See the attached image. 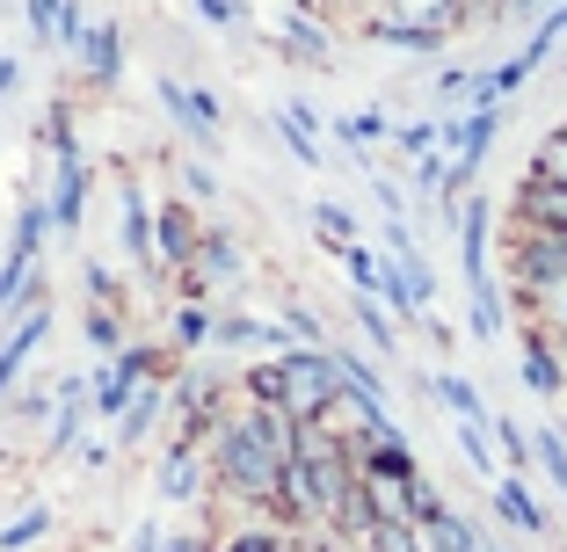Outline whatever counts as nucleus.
Returning a JSON list of instances; mask_svg holds the SVG:
<instances>
[{
	"instance_id": "nucleus-26",
	"label": "nucleus",
	"mask_w": 567,
	"mask_h": 552,
	"mask_svg": "<svg viewBox=\"0 0 567 552\" xmlns=\"http://www.w3.org/2000/svg\"><path fill=\"white\" fill-rule=\"evenodd\" d=\"M481 8H509V0H481Z\"/></svg>"
},
{
	"instance_id": "nucleus-2",
	"label": "nucleus",
	"mask_w": 567,
	"mask_h": 552,
	"mask_svg": "<svg viewBox=\"0 0 567 552\" xmlns=\"http://www.w3.org/2000/svg\"><path fill=\"white\" fill-rule=\"evenodd\" d=\"M334 356H320V350H291V356H269V364H255L248 371V400H262V407H277V415H291L299 429H313L320 421V407L334 400Z\"/></svg>"
},
{
	"instance_id": "nucleus-1",
	"label": "nucleus",
	"mask_w": 567,
	"mask_h": 552,
	"mask_svg": "<svg viewBox=\"0 0 567 552\" xmlns=\"http://www.w3.org/2000/svg\"><path fill=\"white\" fill-rule=\"evenodd\" d=\"M277 517H299V523H320V531L364 538L371 531V517H364V466H357V458H342L320 429H306L299 436V458L284 466Z\"/></svg>"
},
{
	"instance_id": "nucleus-12",
	"label": "nucleus",
	"mask_w": 567,
	"mask_h": 552,
	"mask_svg": "<svg viewBox=\"0 0 567 552\" xmlns=\"http://www.w3.org/2000/svg\"><path fill=\"white\" fill-rule=\"evenodd\" d=\"M30 30L51 37V44H81V15H73V0H30Z\"/></svg>"
},
{
	"instance_id": "nucleus-16",
	"label": "nucleus",
	"mask_w": 567,
	"mask_h": 552,
	"mask_svg": "<svg viewBox=\"0 0 567 552\" xmlns=\"http://www.w3.org/2000/svg\"><path fill=\"white\" fill-rule=\"evenodd\" d=\"M436 393H444V407L458 421H466V429H487V415H481V393H473L466 378H436Z\"/></svg>"
},
{
	"instance_id": "nucleus-4",
	"label": "nucleus",
	"mask_w": 567,
	"mask_h": 552,
	"mask_svg": "<svg viewBox=\"0 0 567 552\" xmlns=\"http://www.w3.org/2000/svg\"><path fill=\"white\" fill-rule=\"evenodd\" d=\"M436 487L422 480L415 466H364V517L371 523H415V517H436Z\"/></svg>"
},
{
	"instance_id": "nucleus-17",
	"label": "nucleus",
	"mask_w": 567,
	"mask_h": 552,
	"mask_svg": "<svg viewBox=\"0 0 567 552\" xmlns=\"http://www.w3.org/2000/svg\"><path fill=\"white\" fill-rule=\"evenodd\" d=\"M532 175H538V183H560V189H567V132H553L546 146L532 153Z\"/></svg>"
},
{
	"instance_id": "nucleus-18",
	"label": "nucleus",
	"mask_w": 567,
	"mask_h": 552,
	"mask_svg": "<svg viewBox=\"0 0 567 552\" xmlns=\"http://www.w3.org/2000/svg\"><path fill=\"white\" fill-rule=\"evenodd\" d=\"M313 226H320V240H328V248H357L350 211H334V204H313Z\"/></svg>"
},
{
	"instance_id": "nucleus-6",
	"label": "nucleus",
	"mask_w": 567,
	"mask_h": 552,
	"mask_svg": "<svg viewBox=\"0 0 567 552\" xmlns=\"http://www.w3.org/2000/svg\"><path fill=\"white\" fill-rule=\"evenodd\" d=\"M240 284V254L226 248V233H204L197 262L183 269V291H197V299H212V291H234Z\"/></svg>"
},
{
	"instance_id": "nucleus-20",
	"label": "nucleus",
	"mask_w": 567,
	"mask_h": 552,
	"mask_svg": "<svg viewBox=\"0 0 567 552\" xmlns=\"http://www.w3.org/2000/svg\"><path fill=\"white\" fill-rule=\"evenodd\" d=\"M44 509H30V517H22V523H8V531H0V545H8V552H16V545H30V538H44Z\"/></svg>"
},
{
	"instance_id": "nucleus-13",
	"label": "nucleus",
	"mask_w": 567,
	"mask_h": 552,
	"mask_svg": "<svg viewBox=\"0 0 567 552\" xmlns=\"http://www.w3.org/2000/svg\"><path fill=\"white\" fill-rule=\"evenodd\" d=\"M81 51H87V73H95V81H117V66H124L117 22H110V30H81Z\"/></svg>"
},
{
	"instance_id": "nucleus-21",
	"label": "nucleus",
	"mask_w": 567,
	"mask_h": 552,
	"mask_svg": "<svg viewBox=\"0 0 567 552\" xmlns=\"http://www.w3.org/2000/svg\"><path fill=\"white\" fill-rule=\"evenodd\" d=\"M532 451H538V466H546L553 480H567V436H538Z\"/></svg>"
},
{
	"instance_id": "nucleus-10",
	"label": "nucleus",
	"mask_w": 567,
	"mask_h": 552,
	"mask_svg": "<svg viewBox=\"0 0 567 552\" xmlns=\"http://www.w3.org/2000/svg\"><path fill=\"white\" fill-rule=\"evenodd\" d=\"M277 132L291 138L299 168H320V132H313V110H306V102H284V110H277Z\"/></svg>"
},
{
	"instance_id": "nucleus-19",
	"label": "nucleus",
	"mask_w": 567,
	"mask_h": 552,
	"mask_svg": "<svg viewBox=\"0 0 567 552\" xmlns=\"http://www.w3.org/2000/svg\"><path fill=\"white\" fill-rule=\"evenodd\" d=\"M364 545L371 552H415V531H408V523H371Z\"/></svg>"
},
{
	"instance_id": "nucleus-25",
	"label": "nucleus",
	"mask_w": 567,
	"mask_h": 552,
	"mask_svg": "<svg viewBox=\"0 0 567 552\" xmlns=\"http://www.w3.org/2000/svg\"><path fill=\"white\" fill-rule=\"evenodd\" d=\"M167 552H204V545H197V538H167Z\"/></svg>"
},
{
	"instance_id": "nucleus-23",
	"label": "nucleus",
	"mask_w": 567,
	"mask_h": 552,
	"mask_svg": "<svg viewBox=\"0 0 567 552\" xmlns=\"http://www.w3.org/2000/svg\"><path fill=\"white\" fill-rule=\"evenodd\" d=\"M197 15H204V22H218V30H226V22H240V8H234V0H197Z\"/></svg>"
},
{
	"instance_id": "nucleus-22",
	"label": "nucleus",
	"mask_w": 567,
	"mask_h": 552,
	"mask_svg": "<svg viewBox=\"0 0 567 552\" xmlns=\"http://www.w3.org/2000/svg\"><path fill=\"white\" fill-rule=\"evenodd\" d=\"M342 138H385V117L379 110H357V117H342Z\"/></svg>"
},
{
	"instance_id": "nucleus-24",
	"label": "nucleus",
	"mask_w": 567,
	"mask_h": 552,
	"mask_svg": "<svg viewBox=\"0 0 567 552\" xmlns=\"http://www.w3.org/2000/svg\"><path fill=\"white\" fill-rule=\"evenodd\" d=\"M8 87H16V59H0V95H8Z\"/></svg>"
},
{
	"instance_id": "nucleus-14",
	"label": "nucleus",
	"mask_w": 567,
	"mask_h": 552,
	"mask_svg": "<svg viewBox=\"0 0 567 552\" xmlns=\"http://www.w3.org/2000/svg\"><path fill=\"white\" fill-rule=\"evenodd\" d=\"M495 509H502V523H509V531H546L538 502L524 494V480H502V487H495Z\"/></svg>"
},
{
	"instance_id": "nucleus-5",
	"label": "nucleus",
	"mask_w": 567,
	"mask_h": 552,
	"mask_svg": "<svg viewBox=\"0 0 567 552\" xmlns=\"http://www.w3.org/2000/svg\"><path fill=\"white\" fill-rule=\"evenodd\" d=\"M458 8L466 0H379L371 37H385V44H436V37L458 30Z\"/></svg>"
},
{
	"instance_id": "nucleus-7",
	"label": "nucleus",
	"mask_w": 567,
	"mask_h": 552,
	"mask_svg": "<svg viewBox=\"0 0 567 552\" xmlns=\"http://www.w3.org/2000/svg\"><path fill=\"white\" fill-rule=\"evenodd\" d=\"M517 226H546V233H567V189L524 175L517 183Z\"/></svg>"
},
{
	"instance_id": "nucleus-11",
	"label": "nucleus",
	"mask_w": 567,
	"mask_h": 552,
	"mask_svg": "<svg viewBox=\"0 0 567 552\" xmlns=\"http://www.w3.org/2000/svg\"><path fill=\"white\" fill-rule=\"evenodd\" d=\"M161 102H167V110H175V117H183L197 138H212V132H218V102H212V95H189V87L161 81Z\"/></svg>"
},
{
	"instance_id": "nucleus-8",
	"label": "nucleus",
	"mask_w": 567,
	"mask_h": 552,
	"mask_svg": "<svg viewBox=\"0 0 567 552\" xmlns=\"http://www.w3.org/2000/svg\"><path fill=\"white\" fill-rule=\"evenodd\" d=\"M517 313H524V335L532 342H567V277L532 291V299H517Z\"/></svg>"
},
{
	"instance_id": "nucleus-15",
	"label": "nucleus",
	"mask_w": 567,
	"mask_h": 552,
	"mask_svg": "<svg viewBox=\"0 0 567 552\" xmlns=\"http://www.w3.org/2000/svg\"><path fill=\"white\" fill-rule=\"evenodd\" d=\"M81 197H87V175H81V160H59V204H51V218L59 226H81Z\"/></svg>"
},
{
	"instance_id": "nucleus-9",
	"label": "nucleus",
	"mask_w": 567,
	"mask_h": 552,
	"mask_svg": "<svg viewBox=\"0 0 567 552\" xmlns=\"http://www.w3.org/2000/svg\"><path fill=\"white\" fill-rule=\"evenodd\" d=\"M44 327H51V313H44V305H37V313L22 320L16 335L0 342V400H8V385L22 378V364H30V350H37V342H44Z\"/></svg>"
},
{
	"instance_id": "nucleus-3",
	"label": "nucleus",
	"mask_w": 567,
	"mask_h": 552,
	"mask_svg": "<svg viewBox=\"0 0 567 552\" xmlns=\"http://www.w3.org/2000/svg\"><path fill=\"white\" fill-rule=\"evenodd\" d=\"M313 429L328 436L342 458H357V466H415V458H408V436L385 421V407L364 400V393H350V385H334V400L320 407Z\"/></svg>"
}]
</instances>
